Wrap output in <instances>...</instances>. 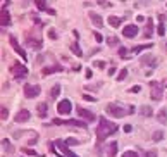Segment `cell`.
<instances>
[{
  "mask_svg": "<svg viewBox=\"0 0 167 157\" xmlns=\"http://www.w3.org/2000/svg\"><path fill=\"white\" fill-rule=\"evenodd\" d=\"M164 48H165V50H167V43H165V45H164Z\"/></svg>",
  "mask_w": 167,
  "mask_h": 157,
  "instance_id": "7bdbcfd3",
  "label": "cell"
},
{
  "mask_svg": "<svg viewBox=\"0 0 167 157\" xmlns=\"http://www.w3.org/2000/svg\"><path fill=\"white\" fill-rule=\"evenodd\" d=\"M9 22H10L9 12H7V10H2V19H0V24H2V26H9Z\"/></svg>",
  "mask_w": 167,
  "mask_h": 157,
  "instance_id": "ac0fdd59",
  "label": "cell"
},
{
  "mask_svg": "<svg viewBox=\"0 0 167 157\" xmlns=\"http://www.w3.org/2000/svg\"><path fill=\"white\" fill-rule=\"evenodd\" d=\"M36 7H38V9H41V10H45V9H47V4H45V2H40V0H36Z\"/></svg>",
  "mask_w": 167,
  "mask_h": 157,
  "instance_id": "f546056e",
  "label": "cell"
},
{
  "mask_svg": "<svg viewBox=\"0 0 167 157\" xmlns=\"http://www.w3.org/2000/svg\"><path fill=\"white\" fill-rule=\"evenodd\" d=\"M9 40H10V45H12V48H14V50H16V52H17L19 55H21V57H26V54H24V50H22V48L19 47V43H17V42H16V38H14V36H10Z\"/></svg>",
  "mask_w": 167,
  "mask_h": 157,
  "instance_id": "9a60e30c",
  "label": "cell"
},
{
  "mask_svg": "<svg viewBox=\"0 0 167 157\" xmlns=\"http://www.w3.org/2000/svg\"><path fill=\"white\" fill-rule=\"evenodd\" d=\"M117 131V124L112 121H109V119H100V124H98L97 128V136L98 140H105L107 136H110L112 133H115Z\"/></svg>",
  "mask_w": 167,
  "mask_h": 157,
  "instance_id": "6da1fadb",
  "label": "cell"
},
{
  "mask_svg": "<svg viewBox=\"0 0 167 157\" xmlns=\"http://www.w3.org/2000/svg\"><path fill=\"white\" fill-rule=\"evenodd\" d=\"M140 112H141V116H152V114H153V112H152V107H148V105L141 107V111H140Z\"/></svg>",
  "mask_w": 167,
  "mask_h": 157,
  "instance_id": "cb8c5ba5",
  "label": "cell"
},
{
  "mask_svg": "<svg viewBox=\"0 0 167 157\" xmlns=\"http://www.w3.org/2000/svg\"><path fill=\"white\" fill-rule=\"evenodd\" d=\"M12 73H14V76L19 79V78H24V76H26V74H28V69H26V67H24L22 64H14V66H12Z\"/></svg>",
  "mask_w": 167,
  "mask_h": 157,
  "instance_id": "8992f818",
  "label": "cell"
},
{
  "mask_svg": "<svg viewBox=\"0 0 167 157\" xmlns=\"http://www.w3.org/2000/svg\"><path fill=\"white\" fill-rule=\"evenodd\" d=\"M95 66H97L98 69H103V67H105V62H103V61H97V62H95Z\"/></svg>",
  "mask_w": 167,
  "mask_h": 157,
  "instance_id": "1f68e13d",
  "label": "cell"
},
{
  "mask_svg": "<svg viewBox=\"0 0 167 157\" xmlns=\"http://www.w3.org/2000/svg\"><path fill=\"white\" fill-rule=\"evenodd\" d=\"M24 152H26L28 155H35V154H36L35 150H31V148H24Z\"/></svg>",
  "mask_w": 167,
  "mask_h": 157,
  "instance_id": "d590c367",
  "label": "cell"
},
{
  "mask_svg": "<svg viewBox=\"0 0 167 157\" xmlns=\"http://www.w3.org/2000/svg\"><path fill=\"white\" fill-rule=\"evenodd\" d=\"M105 111H107L109 116L119 119V118L128 116V114H133V112H134V107H133V105H129V107H122V105H119V104H109L105 107Z\"/></svg>",
  "mask_w": 167,
  "mask_h": 157,
  "instance_id": "7a4b0ae2",
  "label": "cell"
},
{
  "mask_svg": "<svg viewBox=\"0 0 167 157\" xmlns=\"http://www.w3.org/2000/svg\"><path fill=\"white\" fill-rule=\"evenodd\" d=\"M150 88H152V100H160L164 95V85L162 83H157V81H150Z\"/></svg>",
  "mask_w": 167,
  "mask_h": 157,
  "instance_id": "3957f363",
  "label": "cell"
},
{
  "mask_svg": "<svg viewBox=\"0 0 167 157\" xmlns=\"http://www.w3.org/2000/svg\"><path fill=\"white\" fill-rule=\"evenodd\" d=\"M141 66H146V67H155V66H157V59H155L153 55L146 54V55L141 57Z\"/></svg>",
  "mask_w": 167,
  "mask_h": 157,
  "instance_id": "ba28073f",
  "label": "cell"
},
{
  "mask_svg": "<svg viewBox=\"0 0 167 157\" xmlns=\"http://www.w3.org/2000/svg\"><path fill=\"white\" fill-rule=\"evenodd\" d=\"M109 45H117V38H109Z\"/></svg>",
  "mask_w": 167,
  "mask_h": 157,
  "instance_id": "74e56055",
  "label": "cell"
},
{
  "mask_svg": "<svg viewBox=\"0 0 167 157\" xmlns=\"http://www.w3.org/2000/svg\"><path fill=\"white\" fill-rule=\"evenodd\" d=\"M119 54H121V57H126L128 50H126V48H119Z\"/></svg>",
  "mask_w": 167,
  "mask_h": 157,
  "instance_id": "e575fe53",
  "label": "cell"
},
{
  "mask_svg": "<svg viewBox=\"0 0 167 157\" xmlns=\"http://www.w3.org/2000/svg\"><path fill=\"white\" fill-rule=\"evenodd\" d=\"M78 114L81 116V118H84L86 121H93V119H95V114H93L91 111L83 109V107H78Z\"/></svg>",
  "mask_w": 167,
  "mask_h": 157,
  "instance_id": "7c38bea8",
  "label": "cell"
},
{
  "mask_svg": "<svg viewBox=\"0 0 167 157\" xmlns=\"http://www.w3.org/2000/svg\"><path fill=\"white\" fill-rule=\"evenodd\" d=\"M93 36H95V40H97V42H102V40H103V36H102L98 31H95V33H93Z\"/></svg>",
  "mask_w": 167,
  "mask_h": 157,
  "instance_id": "d6a6232c",
  "label": "cell"
},
{
  "mask_svg": "<svg viewBox=\"0 0 167 157\" xmlns=\"http://www.w3.org/2000/svg\"><path fill=\"white\" fill-rule=\"evenodd\" d=\"M122 35L126 36V38H134V36L138 35V26H134V24H129V26H126L122 30Z\"/></svg>",
  "mask_w": 167,
  "mask_h": 157,
  "instance_id": "9c48e42d",
  "label": "cell"
},
{
  "mask_svg": "<svg viewBox=\"0 0 167 157\" xmlns=\"http://www.w3.org/2000/svg\"><path fill=\"white\" fill-rule=\"evenodd\" d=\"M152 138H153L155 142H160V140L164 138V133H162V131H155V133H153V136H152Z\"/></svg>",
  "mask_w": 167,
  "mask_h": 157,
  "instance_id": "484cf974",
  "label": "cell"
},
{
  "mask_svg": "<svg viewBox=\"0 0 167 157\" xmlns=\"http://www.w3.org/2000/svg\"><path fill=\"white\" fill-rule=\"evenodd\" d=\"M145 157H157V152H155V150H148V152L145 154Z\"/></svg>",
  "mask_w": 167,
  "mask_h": 157,
  "instance_id": "836d02e7",
  "label": "cell"
},
{
  "mask_svg": "<svg viewBox=\"0 0 167 157\" xmlns=\"http://www.w3.org/2000/svg\"><path fill=\"white\" fill-rule=\"evenodd\" d=\"M36 109H38L40 116H41V118H45V116H47V111H49V105L45 104V102H41V104H38V107H36Z\"/></svg>",
  "mask_w": 167,
  "mask_h": 157,
  "instance_id": "e0dca14e",
  "label": "cell"
},
{
  "mask_svg": "<svg viewBox=\"0 0 167 157\" xmlns=\"http://www.w3.org/2000/svg\"><path fill=\"white\" fill-rule=\"evenodd\" d=\"M71 50H72V52H74L78 57L83 55V52H81V48H79V45H78V43H72V45H71Z\"/></svg>",
  "mask_w": 167,
  "mask_h": 157,
  "instance_id": "603a6c76",
  "label": "cell"
},
{
  "mask_svg": "<svg viewBox=\"0 0 167 157\" xmlns=\"http://www.w3.org/2000/svg\"><path fill=\"white\" fill-rule=\"evenodd\" d=\"M126 76H128V69L124 67V69H121V73L117 74V81H122V79L126 78Z\"/></svg>",
  "mask_w": 167,
  "mask_h": 157,
  "instance_id": "d4e9b609",
  "label": "cell"
},
{
  "mask_svg": "<svg viewBox=\"0 0 167 157\" xmlns=\"http://www.w3.org/2000/svg\"><path fill=\"white\" fill-rule=\"evenodd\" d=\"M67 143H69V145H78L79 142H78V140H72V138H71V140H67Z\"/></svg>",
  "mask_w": 167,
  "mask_h": 157,
  "instance_id": "f35d334b",
  "label": "cell"
},
{
  "mask_svg": "<svg viewBox=\"0 0 167 157\" xmlns=\"http://www.w3.org/2000/svg\"><path fill=\"white\" fill-rule=\"evenodd\" d=\"M91 76H93V73L88 69V71H86V78H91Z\"/></svg>",
  "mask_w": 167,
  "mask_h": 157,
  "instance_id": "b9f144b4",
  "label": "cell"
},
{
  "mask_svg": "<svg viewBox=\"0 0 167 157\" xmlns=\"http://www.w3.org/2000/svg\"><path fill=\"white\" fill-rule=\"evenodd\" d=\"M24 95L28 97V99H35V97L40 95V87L38 85H24Z\"/></svg>",
  "mask_w": 167,
  "mask_h": 157,
  "instance_id": "277c9868",
  "label": "cell"
},
{
  "mask_svg": "<svg viewBox=\"0 0 167 157\" xmlns=\"http://www.w3.org/2000/svg\"><path fill=\"white\" fill-rule=\"evenodd\" d=\"M26 43H28V47H35V48L41 47V42H31V40H28Z\"/></svg>",
  "mask_w": 167,
  "mask_h": 157,
  "instance_id": "4316f807",
  "label": "cell"
},
{
  "mask_svg": "<svg viewBox=\"0 0 167 157\" xmlns=\"http://www.w3.org/2000/svg\"><path fill=\"white\" fill-rule=\"evenodd\" d=\"M62 71V67L60 66H50V67H43L41 69V74L43 76H47V74H52V73H60Z\"/></svg>",
  "mask_w": 167,
  "mask_h": 157,
  "instance_id": "4fadbf2b",
  "label": "cell"
},
{
  "mask_svg": "<svg viewBox=\"0 0 167 157\" xmlns=\"http://www.w3.org/2000/svg\"><path fill=\"white\" fill-rule=\"evenodd\" d=\"M29 118H31L29 111H28V109H21L17 114H16V123H26Z\"/></svg>",
  "mask_w": 167,
  "mask_h": 157,
  "instance_id": "30bf717a",
  "label": "cell"
},
{
  "mask_svg": "<svg viewBox=\"0 0 167 157\" xmlns=\"http://www.w3.org/2000/svg\"><path fill=\"white\" fill-rule=\"evenodd\" d=\"M49 36H50L52 40H55V38H57V36H55V31H53V30H50V31H49Z\"/></svg>",
  "mask_w": 167,
  "mask_h": 157,
  "instance_id": "8d00e7d4",
  "label": "cell"
},
{
  "mask_svg": "<svg viewBox=\"0 0 167 157\" xmlns=\"http://www.w3.org/2000/svg\"><path fill=\"white\" fill-rule=\"evenodd\" d=\"M158 35H164V26H162V24L158 26Z\"/></svg>",
  "mask_w": 167,
  "mask_h": 157,
  "instance_id": "60d3db41",
  "label": "cell"
},
{
  "mask_svg": "<svg viewBox=\"0 0 167 157\" xmlns=\"http://www.w3.org/2000/svg\"><path fill=\"white\" fill-rule=\"evenodd\" d=\"M71 109H72V105H71V102H69V100H60V102H59V105H57L59 114H62V116L69 114V112H71Z\"/></svg>",
  "mask_w": 167,
  "mask_h": 157,
  "instance_id": "5b68a950",
  "label": "cell"
},
{
  "mask_svg": "<svg viewBox=\"0 0 167 157\" xmlns=\"http://www.w3.org/2000/svg\"><path fill=\"white\" fill-rule=\"evenodd\" d=\"M152 30H153V21L152 19H146V31H145V38L152 36Z\"/></svg>",
  "mask_w": 167,
  "mask_h": 157,
  "instance_id": "ffe728a7",
  "label": "cell"
},
{
  "mask_svg": "<svg viewBox=\"0 0 167 157\" xmlns=\"http://www.w3.org/2000/svg\"><path fill=\"white\" fill-rule=\"evenodd\" d=\"M157 121L162 123V124H167V109H160L157 112Z\"/></svg>",
  "mask_w": 167,
  "mask_h": 157,
  "instance_id": "2e32d148",
  "label": "cell"
},
{
  "mask_svg": "<svg viewBox=\"0 0 167 157\" xmlns=\"http://www.w3.org/2000/svg\"><path fill=\"white\" fill-rule=\"evenodd\" d=\"M152 45H143V47H134L133 48V52L136 54V52H141V50H145V48H150Z\"/></svg>",
  "mask_w": 167,
  "mask_h": 157,
  "instance_id": "f1b7e54d",
  "label": "cell"
},
{
  "mask_svg": "<svg viewBox=\"0 0 167 157\" xmlns=\"http://www.w3.org/2000/svg\"><path fill=\"white\" fill-rule=\"evenodd\" d=\"M59 93H60V85H53L52 87V90H50V99H57L59 97Z\"/></svg>",
  "mask_w": 167,
  "mask_h": 157,
  "instance_id": "d6986e66",
  "label": "cell"
},
{
  "mask_svg": "<svg viewBox=\"0 0 167 157\" xmlns=\"http://www.w3.org/2000/svg\"><path fill=\"white\" fill-rule=\"evenodd\" d=\"M122 157H138V154L134 152V150H128V152H124Z\"/></svg>",
  "mask_w": 167,
  "mask_h": 157,
  "instance_id": "83f0119b",
  "label": "cell"
},
{
  "mask_svg": "<svg viewBox=\"0 0 167 157\" xmlns=\"http://www.w3.org/2000/svg\"><path fill=\"white\" fill-rule=\"evenodd\" d=\"M131 130H133V128H131V124H126V126H124V131H126V133H129Z\"/></svg>",
  "mask_w": 167,
  "mask_h": 157,
  "instance_id": "ab89813d",
  "label": "cell"
},
{
  "mask_svg": "<svg viewBox=\"0 0 167 157\" xmlns=\"http://www.w3.org/2000/svg\"><path fill=\"white\" fill-rule=\"evenodd\" d=\"M88 16H90V19L93 21V26H97V28L103 26V18H102V16H98L97 12H90Z\"/></svg>",
  "mask_w": 167,
  "mask_h": 157,
  "instance_id": "8fae6325",
  "label": "cell"
},
{
  "mask_svg": "<svg viewBox=\"0 0 167 157\" xmlns=\"http://www.w3.org/2000/svg\"><path fill=\"white\" fill-rule=\"evenodd\" d=\"M109 24L112 28H117L119 24H121V18H115V16H110L109 18Z\"/></svg>",
  "mask_w": 167,
  "mask_h": 157,
  "instance_id": "44dd1931",
  "label": "cell"
},
{
  "mask_svg": "<svg viewBox=\"0 0 167 157\" xmlns=\"http://www.w3.org/2000/svg\"><path fill=\"white\" fill-rule=\"evenodd\" d=\"M53 147H55V148H59L57 152H62V154H64L66 157H76L74 154H72V152L69 150V148H67L66 145H64V142H60V140H57V142L53 143Z\"/></svg>",
  "mask_w": 167,
  "mask_h": 157,
  "instance_id": "52a82bcc",
  "label": "cell"
},
{
  "mask_svg": "<svg viewBox=\"0 0 167 157\" xmlns=\"http://www.w3.org/2000/svg\"><path fill=\"white\" fill-rule=\"evenodd\" d=\"M164 18H165V19H167V14H165V16H164Z\"/></svg>",
  "mask_w": 167,
  "mask_h": 157,
  "instance_id": "ee69618b",
  "label": "cell"
},
{
  "mask_svg": "<svg viewBox=\"0 0 167 157\" xmlns=\"http://www.w3.org/2000/svg\"><path fill=\"white\" fill-rule=\"evenodd\" d=\"M7 116H9V111L5 109V107H2V121H5V119H7Z\"/></svg>",
  "mask_w": 167,
  "mask_h": 157,
  "instance_id": "4dcf8cb0",
  "label": "cell"
},
{
  "mask_svg": "<svg viewBox=\"0 0 167 157\" xmlns=\"http://www.w3.org/2000/svg\"><path fill=\"white\" fill-rule=\"evenodd\" d=\"M115 154H117V143L115 142H110L107 145V157H115Z\"/></svg>",
  "mask_w": 167,
  "mask_h": 157,
  "instance_id": "5bb4252c",
  "label": "cell"
},
{
  "mask_svg": "<svg viewBox=\"0 0 167 157\" xmlns=\"http://www.w3.org/2000/svg\"><path fill=\"white\" fill-rule=\"evenodd\" d=\"M2 147H4V150L7 154H12L14 150H12V145H10V142L9 140H2Z\"/></svg>",
  "mask_w": 167,
  "mask_h": 157,
  "instance_id": "7402d4cb",
  "label": "cell"
}]
</instances>
